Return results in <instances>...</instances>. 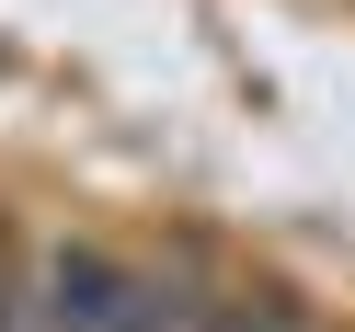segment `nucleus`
I'll use <instances>...</instances> for the list:
<instances>
[{"mask_svg":"<svg viewBox=\"0 0 355 332\" xmlns=\"http://www.w3.org/2000/svg\"><path fill=\"white\" fill-rule=\"evenodd\" d=\"M0 332H46V321H35V286H12V298H0Z\"/></svg>","mask_w":355,"mask_h":332,"instance_id":"nucleus-3","label":"nucleus"},{"mask_svg":"<svg viewBox=\"0 0 355 332\" xmlns=\"http://www.w3.org/2000/svg\"><path fill=\"white\" fill-rule=\"evenodd\" d=\"M35 321L46 332H207V298L184 275L103 252V241H58L35 263Z\"/></svg>","mask_w":355,"mask_h":332,"instance_id":"nucleus-1","label":"nucleus"},{"mask_svg":"<svg viewBox=\"0 0 355 332\" xmlns=\"http://www.w3.org/2000/svg\"><path fill=\"white\" fill-rule=\"evenodd\" d=\"M12 286H24V275H12V241H0V298H12Z\"/></svg>","mask_w":355,"mask_h":332,"instance_id":"nucleus-4","label":"nucleus"},{"mask_svg":"<svg viewBox=\"0 0 355 332\" xmlns=\"http://www.w3.org/2000/svg\"><path fill=\"white\" fill-rule=\"evenodd\" d=\"M207 332H309V309H286V298H207Z\"/></svg>","mask_w":355,"mask_h":332,"instance_id":"nucleus-2","label":"nucleus"}]
</instances>
